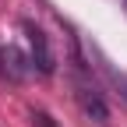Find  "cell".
Returning <instances> with one entry per match:
<instances>
[{
	"label": "cell",
	"instance_id": "3",
	"mask_svg": "<svg viewBox=\"0 0 127 127\" xmlns=\"http://www.w3.org/2000/svg\"><path fill=\"white\" fill-rule=\"evenodd\" d=\"M28 32V42H32V67H39V74H50L53 71V57H50V42L35 25H25Z\"/></svg>",
	"mask_w": 127,
	"mask_h": 127
},
{
	"label": "cell",
	"instance_id": "4",
	"mask_svg": "<svg viewBox=\"0 0 127 127\" xmlns=\"http://www.w3.org/2000/svg\"><path fill=\"white\" fill-rule=\"evenodd\" d=\"M32 127H60L46 109H32Z\"/></svg>",
	"mask_w": 127,
	"mask_h": 127
},
{
	"label": "cell",
	"instance_id": "1",
	"mask_svg": "<svg viewBox=\"0 0 127 127\" xmlns=\"http://www.w3.org/2000/svg\"><path fill=\"white\" fill-rule=\"evenodd\" d=\"M74 95H78V106H81L85 117H92L95 124H106V102H102L99 88H95L88 78H85L81 67H78V78H74Z\"/></svg>",
	"mask_w": 127,
	"mask_h": 127
},
{
	"label": "cell",
	"instance_id": "2",
	"mask_svg": "<svg viewBox=\"0 0 127 127\" xmlns=\"http://www.w3.org/2000/svg\"><path fill=\"white\" fill-rule=\"evenodd\" d=\"M28 71H35V67H32V57H25L18 46H0V74H4V78L21 81Z\"/></svg>",
	"mask_w": 127,
	"mask_h": 127
}]
</instances>
